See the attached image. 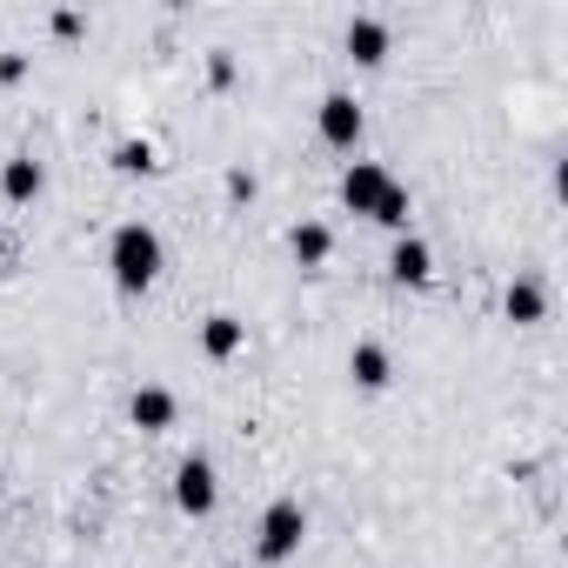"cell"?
<instances>
[{
	"instance_id": "6da1fadb",
	"label": "cell",
	"mask_w": 568,
	"mask_h": 568,
	"mask_svg": "<svg viewBox=\"0 0 568 568\" xmlns=\"http://www.w3.org/2000/svg\"><path fill=\"white\" fill-rule=\"evenodd\" d=\"M161 234L148 227V221H128V227H114V241H108V267H114V281L128 295H141V288H154V274H161Z\"/></svg>"
},
{
	"instance_id": "7a4b0ae2",
	"label": "cell",
	"mask_w": 568,
	"mask_h": 568,
	"mask_svg": "<svg viewBox=\"0 0 568 568\" xmlns=\"http://www.w3.org/2000/svg\"><path fill=\"white\" fill-rule=\"evenodd\" d=\"M302 535H308L302 501H274V508L261 515V561H288V555L302 548Z\"/></svg>"
},
{
	"instance_id": "3957f363",
	"label": "cell",
	"mask_w": 568,
	"mask_h": 568,
	"mask_svg": "<svg viewBox=\"0 0 568 568\" xmlns=\"http://www.w3.org/2000/svg\"><path fill=\"white\" fill-rule=\"evenodd\" d=\"M174 501H181V515H207L221 501V481H214V462L207 455H187L174 468Z\"/></svg>"
},
{
	"instance_id": "277c9868",
	"label": "cell",
	"mask_w": 568,
	"mask_h": 568,
	"mask_svg": "<svg viewBox=\"0 0 568 568\" xmlns=\"http://www.w3.org/2000/svg\"><path fill=\"white\" fill-rule=\"evenodd\" d=\"M382 194H388V168H382V161H355V168L342 174V201H348L355 214H375Z\"/></svg>"
},
{
	"instance_id": "5b68a950",
	"label": "cell",
	"mask_w": 568,
	"mask_h": 568,
	"mask_svg": "<svg viewBox=\"0 0 568 568\" xmlns=\"http://www.w3.org/2000/svg\"><path fill=\"white\" fill-rule=\"evenodd\" d=\"M322 141H335V148H355V141H362V108H355V94H328V101H322Z\"/></svg>"
},
{
	"instance_id": "8992f818",
	"label": "cell",
	"mask_w": 568,
	"mask_h": 568,
	"mask_svg": "<svg viewBox=\"0 0 568 568\" xmlns=\"http://www.w3.org/2000/svg\"><path fill=\"white\" fill-rule=\"evenodd\" d=\"M388 274L402 281V288H422V281L435 274V254H428V241L402 234V241H395V254H388Z\"/></svg>"
},
{
	"instance_id": "52a82bcc",
	"label": "cell",
	"mask_w": 568,
	"mask_h": 568,
	"mask_svg": "<svg viewBox=\"0 0 568 568\" xmlns=\"http://www.w3.org/2000/svg\"><path fill=\"white\" fill-rule=\"evenodd\" d=\"M41 187H48V168L34 154H14L8 168H0V194H8V201H34Z\"/></svg>"
},
{
	"instance_id": "ba28073f",
	"label": "cell",
	"mask_w": 568,
	"mask_h": 568,
	"mask_svg": "<svg viewBox=\"0 0 568 568\" xmlns=\"http://www.w3.org/2000/svg\"><path fill=\"white\" fill-rule=\"evenodd\" d=\"M128 415H134V428L161 435V428H174V395H168V388H134Z\"/></svg>"
},
{
	"instance_id": "9c48e42d",
	"label": "cell",
	"mask_w": 568,
	"mask_h": 568,
	"mask_svg": "<svg viewBox=\"0 0 568 568\" xmlns=\"http://www.w3.org/2000/svg\"><path fill=\"white\" fill-rule=\"evenodd\" d=\"M348 54H355L362 68L388 61V28H382V21H368V14H362V21H348Z\"/></svg>"
},
{
	"instance_id": "30bf717a",
	"label": "cell",
	"mask_w": 568,
	"mask_h": 568,
	"mask_svg": "<svg viewBox=\"0 0 568 568\" xmlns=\"http://www.w3.org/2000/svg\"><path fill=\"white\" fill-rule=\"evenodd\" d=\"M241 342H247V328H241L234 315H207V322H201V348H207L214 362H227V355H241Z\"/></svg>"
},
{
	"instance_id": "8fae6325",
	"label": "cell",
	"mask_w": 568,
	"mask_h": 568,
	"mask_svg": "<svg viewBox=\"0 0 568 568\" xmlns=\"http://www.w3.org/2000/svg\"><path fill=\"white\" fill-rule=\"evenodd\" d=\"M348 375H355V388H388V348L382 342H355Z\"/></svg>"
},
{
	"instance_id": "7c38bea8",
	"label": "cell",
	"mask_w": 568,
	"mask_h": 568,
	"mask_svg": "<svg viewBox=\"0 0 568 568\" xmlns=\"http://www.w3.org/2000/svg\"><path fill=\"white\" fill-rule=\"evenodd\" d=\"M288 247H295V261H302V267H322V261L335 254V234H328L322 221H302V227L288 234Z\"/></svg>"
},
{
	"instance_id": "4fadbf2b",
	"label": "cell",
	"mask_w": 568,
	"mask_h": 568,
	"mask_svg": "<svg viewBox=\"0 0 568 568\" xmlns=\"http://www.w3.org/2000/svg\"><path fill=\"white\" fill-rule=\"evenodd\" d=\"M501 308H508V322H521V328H528V322H541V308H548V302H541V288H535V281H508Z\"/></svg>"
},
{
	"instance_id": "5bb4252c",
	"label": "cell",
	"mask_w": 568,
	"mask_h": 568,
	"mask_svg": "<svg viewBox=\"0 0 568 568\" xmlns=\"http://www.w3.org/2000/svg\"><path fill=\"white\" fill-rule=\"evenodd\" d=\"M114 168H121V174H154V148H148V141H121V148H114Z\"/></svg>"
},
{
	"instance_id": "9a60e30c",
	"label": "cell",
	"mask_w": 568,
	"mask_h": 568,
	"mask_svg": "<svg viewBox=\"0 0 568 568\" xmlns=\"http://www.w3.org/2000/svg\"><path fill=\"white\" fill-rule=\"evenodd\" d=\"M375 221H382V227H408V187H402V181H388V194H382Z\"/></svg>"
},
{
	"instance_id": "2e32d148",
	"label": "cell",
	"mask_w": 568,
	"mask_h": 568,
	"mask_svg": "<svg viewBox=\"0 0 568 568\" xmlns=\"http://www.w3.org/2000/svg\"><path fill=\"white\" fill-rule=\"evenodd\" d=\"M227 194H234V201H254V174H247V168H227Z\"/></svg>"
},
{
	"instance_id": "e0dca14e",
	"label": "cell",
	"mask_w": 568,
	"mask_h": 568,
	"mask_svg": "<svg viewBox=\"0 0 568 568\" xmlns=\"http://www.w3.org/2000/svg\"><path fill=\"white\" fill-rule=\"evenodd\" d=\"M0 81H8V88L28 81V54H0Z\"/></svg>"
},
{
	"instance_id": "ac0fdd59",
	"label": "cell",
	"mask_w": 568,
	"mask_h": 568,
	"mask_svg": "<svg viewBox=\"0 0 568 568\" xmlns=\"http://www.w3.org/2000/svg\"><path fill=\"white\" fill-rule=\"evenodd\" d=\"M207 81H214V88H227V81H234V61H227V54H214V61H207Z\"/></svg>"
},
{
	"instance_id": "d6986e66",
	"label": "cell",
	"mask_w": 568,
	"mask_h": 568,
	"mask_svg": "<svg viewBox=\"0 0 568 568\" xmlns=\"http://www.w3.org/2000/svg\"><path fill=\"white\" fill-rule=\"evenodd\" d=\"M0 254H8V241H0Z\"/></svg>"
}]
</instances>
